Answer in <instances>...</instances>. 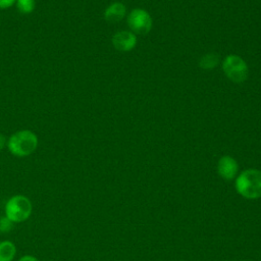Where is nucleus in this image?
Listing matches in <instances>:
<instances>
[{"label": "nucleus", "instance_id": "obj_1", "mask_svg": "<svg viewBox=\"0 0 261 261\" xmlns=\"http://www.w3.org/2000/svg\"><path fill=\"white\" fill-rule=\"evenodd\" d=\"M9 152L16 157H27L38 147V137L30 129H21L12 134L6 144Z\"/></svg>", "mask_w": 261, "mask_h": 261}, {"label": "nucleus", "instance_id": "obj_2", "mask_svg": "<svg viewBox=\"0 0 261 261\" xmlns=\"http://www.w3.org/2000/svg\"><path fill=\"white\" fill-rule=\"evenodd\" d=\"M236 189L238 193L247 199L261 197V170L246 169L237 177Z\"/></svg>", "mask_w": 261, "mask_h": 261}, {"label": "nucleus", "instance_id": "obj_3", "mask_svg": "<svg viewBox=\"0 0 261 261\" xmlns=\"http://www.w3.org/2000/svg\"><path fill=\"white\" fill-rule=\"evenodd\" d=\"M32 212V201L24 195L11 196L4 206V215L13 223L24 222L30 218Z\"/></svg>", "mask_w": 261, "mask_h": 261}, {"label": "nucleus", "instance_id": "obj_4", "mask_svg": "<svg viewBox=\"0 0 261 261\" xmlns=\"http://www.w3.org/2000/svg\"><path fill=\"white\" fill-rule=\"evenodd\" d=\"M222 70L229 81L237 84L245 82L249 74L247 62L234 54H229L222 60Z\"/></svg>", "mask_w": 261, "mask_h": 261}, {"label": "nucleus", "instance_id": "obj_5", "mask_svg": "<svg viewBox=\"0 0 261 261\" xmlns=\"http://www.w3.org/2000/svg\"><path fill=\"white\" fill-rule=\"evenodd\" d=\"M127 25L134 34L146 35L152 29V17L150 13L143 8L133 9L126 16Z\"/></svg>", "mask_w": 261, "mask_h": 261}, {"label": "nucleus", "instance_id": "obj_6", "mask_svg": "<svg viewBox=\"0 0 261 261\" xmlns=\"http://www.w3.org/2000/svg\"><path fill=\"white\" fill-rule=\"evenodd\" d=\"M113 47L121 52L133 50L137 45V37L132 31H119L112 37Z\"/></svg>", "mask_w": 261, "mask_h": 261}, {"label": "nucleus", "instance_id": "obj_7", "mask_svg": "<svg viewBox=\"0 0 261 261\" xmlns=\"http://www.w3.org/2000/svg\"><path fill=\"white\" fill-rule=\"evenodd\" d=\"M238 170H239L238 162L236 161V159H233L230 156H227V155L222 156L217 163V171L219 175L226 180H230L234 178V176L238 173Z\"/></svg>", "mask_w": 261, "mask_h": 261}, {"label": "nucleus", "instance_id": "obj_8", "mask_svg": "<svg viewBox=\"0 0 261 261\" xmlns=\"http://www.w3.org/2000/svg\"><path fill=\"white\" fill-rule=\"evenodd\" d=\"M126 15V7L122 2H113L108 5L104 11V18L106 21L115 23L124 18Z\"/></svg>", "mask_w": 261, "mask_h": 261}, {"label": "nucleus", "instance_id": "obj_9", "mask_svg": "<svg viewBox=\"0 0 261 261\" xmlns=\"http://www.w3.org/2000/svg\"><path fill=\"white\" fill-rule=\"evenodd\" d=\"M16 255V246L13 242L4 240L0 242V261H13Z\"/></svg>", "mask_w": 261, "mask_h": 261}, {"label": "nucleus", "instance_id": "obj_10", "mask_svg": "<svg viewBox=\"0 0 261 261\" xmlns=\"http://www.w3.org/2000/svg\"><path fill=\"white\" fill-rule=\"evenodd\" d=\"M219 61L220 58L216 53H207L200 58L199 65L205 70H212L215 66L218 65Z\"/></svg>", "mask_w": 261, "mask_h": 261}, {"label": "nucleus", "instance_id": "obj_11", "mask_svg": "<svg viewBox=\"0 0 261 261\" xmlns=\"http://www.w3.org/2000/svg\"><path fill=\"white\" fill-rule=\"evenodd\" d=\"M15 4L19 12L23 14H29L33 12V10L35 9L36 1L35 0H16Z\"/></svg>", "mask_w": 261, "mask_h": 261}, {"label": "nucleus", "instance_id": "obj_12", "mask_svg": "<svg viewBox=\"0 0 261 261\" xmlns=\"http://www.w3.org/2000/svg\"><path fill=\"white\" fill-rule=\"evenodd\" d=\"M13 222L9 220L5 215L0 216V233H7L12 230Z\"/></svg>", "mask_w": 261, "mask_h": 261}, {"label": "nucleus", "instance_id": "obj_13", "mask_svg": "<svg viewBox=\"0 0 261 261\" xmlns=\"http://www.w3.org/2000/svg\"><path fill=\"white\" fill-rule=\"evenodd\" d=\"M16 0H0V9H6L14 5Z\"/></svg>", "mask_w": 261, "mask_h": 261}, {"label": "nucleus", "instance_id": "obj_14", "mask_svg": "<svg viewBox=\"0 0 261 261\" xmlns=\"http://www.w3.org/2000/svg\"><path fill=\"white\" fill-rule=\"evenodd\" d=\"M17 261H40V260L33 255H23Z\"/></svg>", "mask_w": 261, "mask_h": 261}, {"label": "nucleus", "instance_id": "obj_15", "mask_svg": "<svg viewBox=\"0 0 261 261\" xmlns=\"http://www.w3.org/2000/svg\"><path fill=\"white\" fill-rule=\"evenodd\" d=\"M6 144H7V141H6L5 137L2 134H0V151L3 150V148L6 146Z\"/></svg>", "mask_w": 261, "mask_h": 261}]
</instances>
